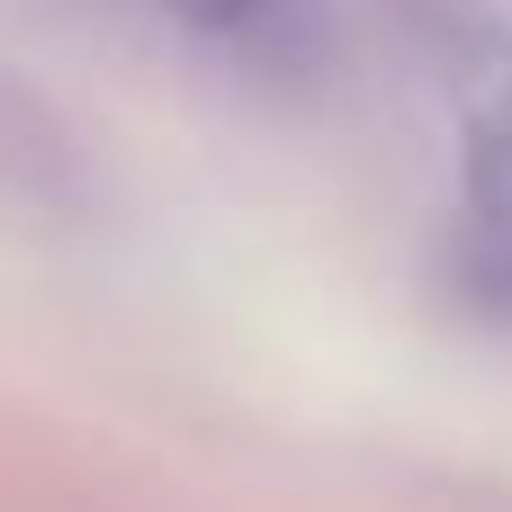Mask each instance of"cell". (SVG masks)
<instances>
[{
	"instance_id": "obj_1",
	"label": "cell",
	"mask_w": 512,
	"mask_h": 512,
	"mask_svg": "<svg viewBox=\"0 0 512 512\" xmlns=\"http://www.w3.org/2000/svg\"><path fill=\"white\" fill-rule=\"evenodd\" d=\"M450 261L459 288L512 324V27H468L450 45Z\"/></svg>"
},
{
	"instance_id": "obj_2",
	"label": "cell",
	"mask_w": 512,
	"mask_h": 512,
	"mask_svg": "<svg viewBox=\"0 0 512 512\" xmlns=\"http://www.w3.org/2000/svg\"><path fill=\"white\" fill-rule=\"evenodd\" d=\"M162 9H171V18H189L198 36H234V27H252L270 0H162Z\"/></svg>"
}]
</instances>
